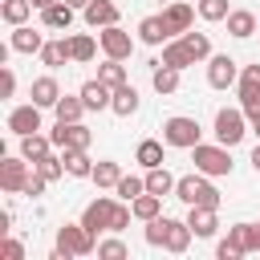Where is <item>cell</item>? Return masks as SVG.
<instances>
[{
    "mask_svg": "<svg viewBox=\"0 0 260 260\" xmlns=\"http://www.w3.org/2000/svg\"><path fill=\"white\" fill-rule=\"evenodd\" d=\"M114 207H118V199H110V195H98V199H89V203H85V211H81V223H85L93 236H102V232H110Z\"/></svg>",
    "mask_w": 260,
    "mask_h": 260,
    "instance_id": "8",
    "label": "cell"
},
{
    "mask_svg": "<svg viewBox=\"0 0 260 260\" xmlns=\"http://www.w3.org/2000/svg\"><path fill=\"white\" fill-rule=\"evenodd\" d=\"M187 223L199 240H211L219 232V207H187Z\"/></svg>",
    "mask_w": 260,
    "mask_h": 260,
    "instance_id": "15",
    "label": "cell"
},
{
    "mask_svg": "<svg viewBox=\"0 0 260 260\" xmlns=\"http://www.w3.org/2000/svg\"><path fill=\"white\" fill-rule=\"evenodd\" d=\"M81 102H85V110H110V102H114V89L102 81V77H93V81H85L81 89Z\"/></svg>",
    "mask_w": 260,
    "mask_h": 260,
    "instance_id": "18",
    "label": "cell"
},
{
    "mask_svg": "<svg viewBox=\"0 0 260 260\" xmlns=\"http://www.w3.org/2000/svg\"><path fill=\"white\" fill-rule=\"evenodd\" d=\"M61 158H65V175H69V179H89V175H93V158H89L85 150L69 146V150H61Z\"/></svg>",
    "mask_w": 260,
    "mask_h": 260,
    "instance_id": "25",
    "label": "cell"
},
{
    "mask_svg": "<svg viewBox=\"0 0 260 260\" xmlns=\"http://www.w3.org/2000/svg\"><path fill=\"white\" fill-rule=\"evenodd\" d=\"M8 130H12L16 138H24V134H37V130H41V106H37V102H28V106H16V110L8 114Z\"/></svg>",
    "mask_w": 260,
    "mask_h": 260,
    "instance_id": "13",
    "label": "cell"
},
{
    "mask_svg": "<svg viewBox=\"0 0 260 260\" xmlns=\"http://www.w3.org/2000/svg\"><path fill=\"white\" fill-rule=\"evenodd\" d=\"M248 114H244V106H223V110H215V142H223V146H236V142H244V134H248Z\"/></svg>",
    "mask_w": 260,
    "mask_h": 260,
    "instance_id": "5",
    "label": "cell"
},
{
    "mask_svg": "<svg viewBox=\"0 0 260 260\" xmlns=\"http://www.w3.org/2000/svg\"><path fill=\"white\" fill-rule=\"evenodd\" d=\"M130 207H134V219H142V223H146V219L162 215V195H150V191H142V195H138Z\"/></svg>",
    "mask_w": 260,
    "mask_h": 260,
    "instance_id": "37",
    "label": "cell"
},
{
    "mask_svg": "<svg viewBox=\"0 0 260 260\" xmlns=\"http://www.w3.org/2000/svg\"><path fill=\"white\" fill-rule=\"evenodd\" d=\"M45 187H49V179H45V175H41V171H32V175H28V183H24V191H20V195H32V199H37V195H45Z\"/></svg>",
    "mask_w": 260,
    "mask_h": 260,
    "instance_id": "46",
    "label": "cell"
},
{
    "mask_svg": "<svg viewBox=\"0 0 260 260\" xmlns=\"http://www.w3.org/2000/svg\"><path fill=\"white\" fill-rule=\"evenodd\" d=\"M8 45H12V53H28V57H32V53L45 49V37H41L32 24H16L12 37H8Z\"/></svg>",
    "mask_w": 260,
    "mask_h": 260,
    "instance_id": "17",
    "label": "cell"
},
{
    "mask_svg": "<svg viewBox=\"0 0 260 260\" xmlns=\"http://www.w3.org/2000/svg\"><path fill=\"white\" fill-rule=\"evenodd\" d=\"M28 98L41 106V110H53L57 102H61V85H57V77L53 73H45V77H37L32 85H28Z\"/></svg>",
    "mask_w": 260,
    "mask_h": 260,
    "instance_id": "16",
    "label": "cell"
},
{
    "mask_svg": "<svg viewBox=\"0 0 260 260\" xmlns=\"http://www.w3.org/2000/svg\"><path fill=\"white\" fill-rule=\"evenodd\" d=\"M102 191H114L118 187V179H122V167L114 162V158H102V162H93V175H89Z\"/></svg>",
    "mask_w": 260,
    "mask_h": 260,
    "instance_id": "34",
    "label": "cell"
},
{
    "mask_svg": "<svg viewBox=\"0 0 260 260\" xmlns=\"http://www.w3.org/2000/svg\"><path fill=\"white\" fill-rule=\"evenodd\" d=\"M142 191H146V175H142V179H138V175H122V179H118V187H114V195H118V199H126V203H134Z\"/></svg>",
    "mask_w": 260,
    "mask_h": 260,
    "instance_id": "38",
    "label": "cell"
},
{
    "mask_svg": "<svg viewBox=\"0 0 260 260\" xmlns=\"http://www.w3.org/2000/svg\"><path fill=\"white\" fill-rule=\"evenodd\" d=\"M162 138H142L138 142V150H134V162H142V171H150V167H162Z\"/></svg>",
    "mask_w": 260,
    "mask_h": 260,
    "instance_id": "30",
    "label": "cell"
},
{
    "mask_svg": "<svg viewBox=\"0 0 260 260\" xmlns=\"http://www.w3.org/2000/svg\"><path fill=\"white\" fill-rule=\"evenodd\" d=\"M81 16H85L89 28H110V24L122 20V8H118L114 0H89V4L81 8Z\"/></svg>",
    "mask_w": 260,
    "mask_h": 260,
    "instance_id": "11",
    "label": "cell"
},
{
    "mask_svg": "<svg viewBox=\"0 0 260 260\" xmlns=\"http://www.w3.org/2000/svg\"><path fill=\"white\" fill-rule=\"evenodd\" d=\"M49 138H53V146H57V150H69V146L89 150V142H93L89 126H81V122H57V126L49 130Z\"/></svg>",
    "mask_w": 260,
    "mask_h": 260,
    "instance_id": "7",
    "label": "cell"
},
{
    "mask_svg": "<svg viewBox=\"0 0 260 260\" xmlns=\"http://www.w3.org/2000/svg\"><path fill=\"white\" fill-rule=\"evenodd\" d=\"M32 171H41L49 183H57V179L65 175V158H61V154H45L41 162H32Z\"/></svg>",
    "mask_w": 260,
    "mask_h": 260,
    "instance_id": "42",
    "label": "cell"
},
{
    "mask_svg": "<svg viewBox=\"0 0 260 260\" xmlns=\"http://www.w3.org/2000/svg\"><path fill=\"white\" fill-rule=\"evenodd\" d=\"M175 199H183L187 207H219V191L211 183V175H183L175 183Z\"/></svg>",
    "mask_w": 260,
    "mask_h": 260,
    "instance_id": "3",
    "label": "cell"
},
{
    "mask_svg": "<svg viewBox=\"0 0 260 260\" xmlns=\"http://www.w3.org/2000/svg\"><path fill=\"white\" fill-rule=\"evenodd\" d=\"M37 57H41V65H49V69H61L65 61H73V53H69V37H57V41H45V49H41Z\"/></svg>",
    "mask_w": 260,
    "mask_h": 260,
    "instance_id": "23",
    "label": "cell"
},
{
    "mask_svg": "<svg viewBox=\"0 0 260 260\" xmlns=\"http://www.w3.org/2000/svg\"><path fill=\"white\" fill-rule=\"evenodd\" d=\"M215 256H219V260H240V256H244V248L228 236V240H219V244H215Z\"/></svg>",
    "mask_w": 260,
    "mask_h": 260,
    "instance_id": "45",
    "label": "cell"
},
{
    "mask_svg": "<svg viewBox=\"0 0 260 260\" xmlns=\"http://www.w3.org/2000/svg\"><path fill=\"white\" fill-rule=\"evenodd\" d=\"M183 41H187V49L195 53V61H207V57H211V37H207V32H191V28H187Z\"/></svg>",
    "mask_w": 260,
    "mask_h": 260,
    "instance_id": "41",
    "label": "cell"
},
{
    "mask_svg": "<svg viewBox=\"0 0 260 260\" xmlns=\"http://www.w3.org/2000/svg\"><path fill=\"white\" fill-rule=\"evenodd\" d=\"M138 41H142V45H167V41H171V28H167L162 12H158V16H142V20H138Z\"/></svg>",
    "mask_w": 260,
    "mask_h": 260,
    "instance_id": "20",
    "label": "cell"
},
{
    "mask_svg": "<svg viewBox=\"0 0 260 260\" xmlns=\"http://www.w3.org/2000/svg\"><path fill=\"white\" fill-rule=\"evenodd\" d=\"M191 162H195V171L199 175H211V179H223V175H232V146H223V142H199V146H191Z\"/></svg>",
    "mask_w": 260,
    "mask_h": 260,
    "instance_id": "2",
    "label": "cell"
},
{
    "mask_svg": "<svg viewBox=\"0 0 260 260\" xmlns=\"http://www.w3.org/2000/svg\"><path fill=\"white\" fill-rule=\"evenodd\" d=\"M248 162H252V171H256V175H260V142H256V146H252V158H248Z\"/></svg>",
    "mask_w": 260,
    "mask_h": 260,
    "instance_id": "50",
    "label": "cell"
},
{
    "mask_svg": "<svg viewBox=\"0 0 260 260\" xmlns=\"http://www.w3.org/2000/svg\"><path fill=\"white\" fill-rule=\"evenodd\" d=\"M179 77H183V69H175V65H162V61H158V65H154V73H150V85H154V93H162V98H167V93H175V89H179Z\"/></svg>",
    "mask_w": 260,
    "mask_h": 260,
    "instance_id": "26",
    "label": "cell"
},
{
    "mask_svg": "<svg viewBox=\"0 0 260 260\" xmlns=\"http://www.w3.org/2000/svg\"><path fill=\"white\" fill-rule=\"evenodd\" d=\"M240 106H244V114H248V122H260V93H256V98H244Z\"/></svg>",
    "mask_w": 260,
    "mask_h": 260,
    "instance_id": "49",
    "label": "cell"
},
{
    "mask_svg": "<svg viewBox=\"0 0 260 260\" xmlns=\"http://www.w3.org/2000/svg\"><path fill=\"white\" fill-rule=\"evenodd\" d=\"M162 142H167L171 150H191V146L203 142V126H199L195 118H187V114H171V118L162 122Z\"/></svg>",
    "mask_w": 260,
    "mask_h": 260,
    "instance_id": "4",
    "label": "cell"
},
{
    "mask_svg": "<svg viewBox=\"0 0 260 260\" xmlns=\"http://www.w3.org/2000/svg\"><path fill=\"white\" fill-rule=\"evenodd\" d=\"M0 89H4V98H12V93H16V73H12L8 65L0 69Z\"/></svg>",
    "mask_w": 260,
    "mask_h": 260,
    "instance_id": "47",
    "label": "cell"
},
{
    "mask_svg": "<svg viewBox=\"0 0 260 260\" xmlns=\"http://www.w3.org/2000/svg\"><path fill=\"white\" fill-rule=\"evenodd\" d=\"M240 81V65L228 57V53H211L207 57V85L211 89H228Z\"/></svg>",
    "mask_w": 260,
    "mask_h": 260,
    "instance_id": "9",
    "label": "cell"
},
{
    "mask_svg": "<svg viewBox=\"0 0 260 260\" xmlns=\"http://www.w3.org/2000/svg\"><path fill=\"white\" fill-rule=\"evenodd\" d=\"M69 4H73V8H77V12H81V8H85V4H89V0H69Z\"/></svg>",
    "mask_w": 260,
    "mask_h": 260,
    "instance_id": "51",
    "label": "cell"
},
{
    "mask_svg": "<svg viewBox=\"0 0 260 260\" xmlns=\"http://www.w3.org/2000/svg\"><path fill=\"white\" fill-rule=\"evenodd\" d=\"M98 252V236L77 219V223H61L57 228V248L49 260H73V256H93Z\"/></svg>",
    "mask_w": 260,
    "mask_h": 260,
    "instance_id": "1",
    "label": "cell"
},
{
    "mask_svg": "<svg viewBox=\"0 0 260 260\" xmlns=\"http://www.w3.org/2000/svg\"><path fill=\"white\" fill-rule=\"evenodd\" d=\"M28 158L24 154H16V158H4L0 162V191L4 195H20L24 191V183H28Z\"/></svg>",
    "mask_w": 260,
    "mask_h": 260,
    "instance_id": "10",
    "label": "cell"
},
{
    "mask_svg": "<svg viewBox=\"0 0 260 260\" xmlns=\"http://www.w3.org/2000/svg\"><path fill=\"white\" fill-rule=\"evenodd\" d=\"M228 32H232L236 41H248L252 32H260L256 12H248V8H232V12H228Z\"/></svg>",
    "mask_w": 260,
    "mask_h": 260,
    "instance_id": "19",
    "label": "cell"
},
{
    "mask_svg": "<svg viewBox=\"0 0 260 260\" xmlns=\"http://www.w3.org/2000/svg\"><path fill=\"white\" fill-rule=\"evenodd\" d=\"M53 150H57V146H53V138H49V134H41V130L20 138V154H24L28 162H41V158H45V154H53Z\"/></svg>",
    "mask_w": 260,
    "mask_h": 260,
    "instance_id": "24",
    "label": "cell"
},
{
    "mask_svg": "<svg viewBox=\"0 0 260 260\" xmlns=\"http://www.w3.org/2000/svg\"><path fill=\"white\" fill-rule=\"evenodd\" d=\"M126 256H130V248L118 240V232L110 240H98V260H126Z\"/></svg>",
    "mask_w": 260,
    "mask_h": 260,
    "instance_id": "40",
    "label": "cell"
},
{
    "mask_svg": "<svg viewBox=\"0 0 260 260\" xmlns=\"http://www.w3.org/2000/svg\"><path fill=\"white\" fill-rule=\"evenodd\" d=\"M228 236L244 248V256H248V252H260V223H232Z\"/></svg>",
    "mask_w": 260,
    "mask_h": 260,
    "instance_id": "32",
    "label": "cell"
},
{
    "mask_svg": "<svg viewBox=\"0 0 260 260\" xmlns=\"http://www.w3.org/2000/svg\"><path fill=\"white\" fill-rule=\"evenodd\" d=\"M175 183H179V179H175L167 167H150V171H146V191H150V195H162V199H167V195H175Z\"/></svg>",
    "mask_w": 260,
    "mask_h": 260,
    "instance_id": "31",
    "label": "cell"
},
{
    "mask_svg": "<svg viewBox=\"0 0 260 260\" xmlns=\"http://www.w3.org/2000/svg\"><path fill=\"white\" fill-rule=\"evenodd\" d=\"M130 219H134V207H130L126 199H118V207H114V219H110V232H118V236H122V232L130 228Z\"/></svg>",
    "mask_w": 260,
    "mask_h": 260,
    "instance_id": "44",
    "label": "cell"
},
{
    "mask_svg": "<svg viewBox=\"0 0 260 260\" xmlns=\"http://www.w3.org/2000/svg\"><path fill=\"white\" fill-rule=\"evenodd\" d=\"M4 260H24V244L20 240H4Z\"/></svg>",
    "mask_w": 260,
    "mask_h": 260,
    "instance_id": "48",
    "label": "cell"
},
{
    "mask_svg": "<svg viewBox=\"0 0 260 260\" xmlns=\"http://www.w3.org/2000/svg\"><path fill=\"white\" fill-rule=\"evenodd\" d=\"M98 77H102L110 89H118V85H126V81H130V77H126V65H122L118 57H106V61L98 65Z\"/></svg>",
    "mask_w": 260,
    "mask_h": 260,
    "instance_id": "36",
    "label": "cell"
},
{
    "mask_svg": "<svg viewBox=\"0 0 260 260\" xmlns=\"http://www.w3.org/2000/svg\"><path fill=\"white\" fill-rule=\"evenodd\" d=\"M167 219H171V215L146 219V244H150V248H162V244H167Z\"/></svg>",
    "mask_w": 260,
    "mask_h": 260,
    "instance_id": "43",
    "label": "cell"
},
{
    "mask_svg": "<svg viewBox=\"0 0 260 260\" xmlns=\"http://www.w3.org/2000/svg\"><path fill=\"white\" fill-rule=\"evenodd\" d=\"M32 8H37L32 0H0V20L12 24V28H16V24H28Z\"/></svg>",
    "mask_w": 260,
    "mask_h": 260,
    "instance_id": "28",
    "label": "cell"
},
{
    "mask_svg": "<svg viewBox=\"0 0 260 260\" xmlns=\"http://www.w3.org/2000/svg\"><path fill=\"white\" fill-rule=\"evenodd\" d=\"M110 110H114L118 118H134V114H138V89H134L130 81H126V85H118V89H114Z\"/></svg>",
    "mask_w": 260,
    "mask_h": 260,
    "instance_id": "27",
    "label": "cell"
},
{
    "mask_svg": "<svg viewBox=\"0 0 260 260\" xmlns=\"http://www.w3.org/2000/svg\"><path fill=\"white\" fill-rule=\"evenodd\" d=\"M195 12H199V8H191L187 0H175V4H167V8H162V20H167L171 37H183V32L195 24Z\"/></svg>",
    "mask_w": 260,
    "mask_h": 260,
    "instance_id": "14",
    "label": "cell"
},
{
    "mask_svg": "<svg viewBox=\"0 0 260 260\" xmlns=\"http://www.w3.org/2000/svg\"><path fill=\"white\" fill-rule=\"evenodd\" d=\"M98 45L106 57H118V61H130L134 53V37L122 28V24H110V28H98Z\"/></svg>",
    "mask_w": 260,
    "mask_h": 260,
    "instance_id": "6",
    "label": "cell"
},
{
    "mask_svg": "<svg viewBox=\"0 0 260 260\" xmlns=\"http://www.w3.org/2000/svg\"><path fill=\"white\" fill-rule=\"evenodd\" d=\"M73 16H77V8L69 0H53L49 8H41V24L53 28V32H69L73 28Z\"/></svg>",
    "mask_w": 260,
    "mask_h": 260,
    "instance_id": "12",
    "label": "cell"
},
{
    "mask_svg": "<svg viewBox=\"0 0 260 260\" xmlns=\"http://www.w3.org/2000/svg\"><path fill=\"white\" fill-rule=\"evenodd\" d=\"M53 114H57V122H81V114H85L81 93H61V102L53 106Z\"/></svg>",
    "mask_w": 260,
    "mask_h": 260,
    "instance_id": "33",
    "label": "cell"
},
{
    "mask_svg": "<svg viewBox=\"0 0 260 260\" xmlns=\"http://www.w3.org/2000/svg\"><path fill=\"white\" fill-rule=\"evenodd\" d=\"M252 134H256V138H260V122H252Z\"/></svg>",
    "mask_w": 260,
    "mask_h": 260,
    "instance_id": "53",
    "label": "cell"
},
{
    "mask_svg": "<svg viewBox=\"0 0 260 260\" xmlns=\"http://www.w3.org/2000/svg\"><path fill=\"white\" fill-rule=\"evenodd\" d=\"M162 65H175V69H191V65H199V61H195V53L187 49V41H183V37H171V41L162 45Z\"/></svg>",
    "mask_w": 260,
    "mask_h": 260,
    "instance_id": "21",
    "label": "cell"
},
{
    "mask_svg": "<svg viewBox=\"0 0 260 260\" xmlns=\"http://www.w3.org/2000/svg\"><path fill=\"white\" fill-rule=\"evenodd\" d=\"M98 49H102V45H98L89 32H73V37H69V53H73L77 65H89V61L98 57Z\"/></svg>",
    "mask_w": 260,
    "mask_h": 260,
    "instance_id": "29",
    "label": "cell"
},
{
    "mask_svg": "<svg viewBox=\"0 0 260 260\" xmlns=\"http://www.w3.org/2000/svg\"><path fill=\"white\" fill-rule=\"evenodd\" d=\"M195 8H199V16H203L207 24L228 20V12H232V4H228V0H195Z\"/></svg>",
    "mask_w": 260,
    "mask_h": 260,
    "instance_id": "39",
    "label": "cell"
},
{
    "mask_svg": "<svg viewBox=\"0 0 260 260\" xmlns=\"http://www.w3.org/2000/svg\"><path fill=\"white\" fill-rule=\"evenodd\" d=\"M32 4H37V8H49V4H53V0H32Z\"/></svg>",
    "mask_w": 260,
    "mask_h": 260,
    "instance_id": "52",
    "label": "cell"
},
{
    "mask_svg": "<svg viewBox=\"0 0 260 260\" xmlns=\"http://www.w3.org/2000/svg\"><path fill=\"white\" fill-rule=\"evenodd\" d=\"M191 236H195V232H191L187 219H167V244H162V248L175 252V256H183V252L191 248Z\"/></svg>",
    "mask_w": 260,
    "mask_h": 260,
    "instance_id": "22",
    "label": "cell"
},
{
    "mask_svg": "<svg viewBox=\"0 0 260 260\" xmlns=\"http://www.w3.org/2000/svg\"><path fill=\"white\" fill-rule=\"evenodd\" d=\"M260 93V61H252V65H244L240 69V81H236V98L244 102V98H256Z\"/></svg>",
    "mask_w": 260,
    "mask_h": 260,
    "instance_id": "35",
    "label": "cell"
}]
</instances>
